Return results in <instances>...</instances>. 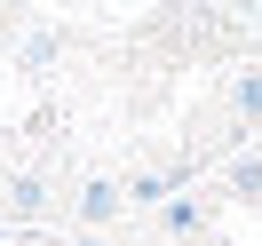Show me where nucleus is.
Instances as JSON below:
<instances>
[{
    "label": "nucleus",
    "instance_id": "obj_1",
    "mask_svg": "<svg viewBox=\"0 0 262 246\" xmlns=\"http://www.w3.org/2000/svg\"><path fill=\"white\" fill-rule=\"evenodd\" d=\"M80 246H103V238H80Z\"/></svg>",
    "mask_w": 262,
    "mask_h": 246
}]
</instances>
